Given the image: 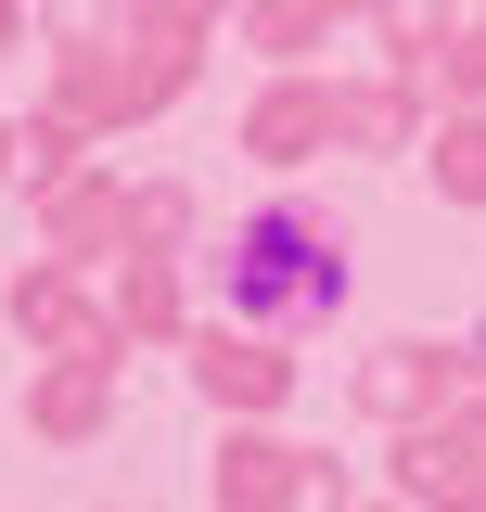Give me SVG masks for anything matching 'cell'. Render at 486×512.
Instances as JSON below:
<instances>
[{
    "label": "cell",
    "mask_w": 486,
    "mask_h": 512,
    "mask_svg": "<svg viewBox=\"0 0 486 512\" xmlns=\"http://www.w3.org/2000/svg\"><path fill=\"white\" fill-rule=\"evenodd\" d=\"M205 372H218V397H269V384H282V359H269V346H218Z\"/></svg>",
    "instance_id": "cell-1"
},
{
    "label": "cell",
    "mask_w": 486,
    "mask_h": 512,
    "mask_svg": "<svg viewBox=\"0 0 486 512\" xmlns=\"http://www.w3.org/2000/svg\"><path fill=\"white\" fill-rule=\"evenodd\" d=\"M435 154H448V192H486V128H448Z\"/></svg>",
    "instance_id": "cell-2"
}]
</instances>
